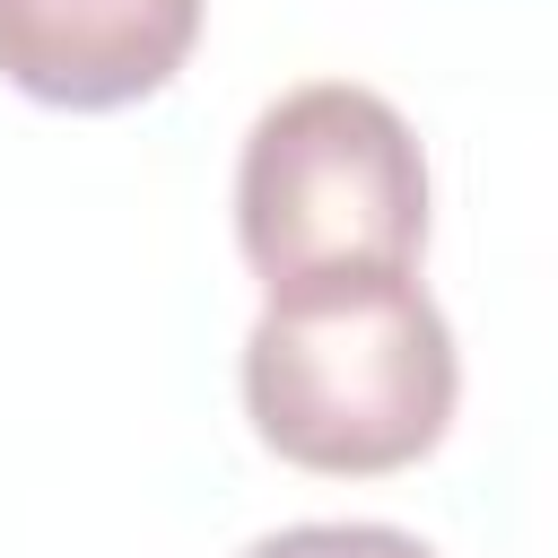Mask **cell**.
I'll list each match as a JSON object with an SVG mask.
<instances>
[{"mask_svg": "<svg viewBox=\"0 0 558 558\" xmlns=\"http://www.w3.org/2000/svg\"><path fill=\"white\" fill-rule=\"evenodd\" d=\"M235 244L262 288L331 270H418L427 157L401 105L349 78L270 96L235 157Z\"/></svg>", "mask_w": 558, "mask_h": 558, "instance_id": "cell-2", "label": "cell"}, {"mask_svg": "<svg viewBox=\"0 0 558 558\" xmlns=\"http://www.w3.org/2000/svg\"><path fill=\"white\" fill-rule=\"evenodd\" d=\"M201 44V0H0V78L61 113L157 96Z\"/></svg>", "mask_w": 558, "mask_h": 558, "instance_id": "cell-3", "label": "cell"}, {"mask_svg": "<svg viewBox=\"0 0 558 558\" xmlns=\"http://www.w3.org/2000/svg\"><path fill=\"white\" fill-rule=\"evenodd\" d=\"M244 558H436V549L401 523H288V532H262Z\"/></svg>", "mask_w": 558, "mask_h": 558, "instance_id": "cell-4", "label": "cell"}, {"mask_svg": "<svg viewBox=\"0 0 558 558\" xmlns=\"http://www.w3.org/2000/svg\"><path fill=\"white\" fill-rule=\"evenodd\" d=\"M462 401L453 323L418 270H331L262 288L244 331L253 436L323 480H384L445 445Z\"/></svg>", "mask_w": 558, "mask_h": 558, "instance_id": "cell-1", "label": "cell"}]
</instances>
